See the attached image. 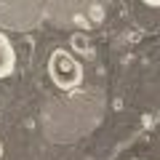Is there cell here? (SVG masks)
<instances>
[{"mask_svg": "<svg viewBox=\"0 0 160 160\" xmlns=\"http://www.w3.org/2000/svg\"><path fill=\"white\" fill-rule=\"evenodd\" d=\"M48 75H51V80L62 88V91H69V88H75L80 80H83V67L78 64V59L69 51L59 48V51H53L51 59H48Z\"/></svg>", "mask_w": 160, "mask_h": 160, "instance_id": "cell-1", "label": "cell"}, {"mask_svg": "<svg viewBox=\"0 0 160 160\" xmlns=\"http://www.w3.org/2000/svg\"><path fill=\"white\" fill-rule=\"evenodd\" d=\"M16 69V53L13 46L8 43V38L0 32V78H8V75Z\"/></svg>", "mask_w": 160, "mask_h": 160, "instance_id": "cell-2", "label": "cell"}, {"mask_svg": "<svg viewBox=\"0 0 160 160\" xmlns=\"http://www.w3.org/2000/svg\"><path fill=\"white\" fill-rule=\"evenodd\" d=\"M144 6H152V8H160V0H142Z\"/></svg>", "mask_w": 160, "mask_h": 160, "instance_id": "cell-3", "label": "cell"}, {"mask_svg": "<svg viewBox=\"0 0 160 160\" xmlns=\"http://www.w3.org/2000/svg\"><path fill=\"white\" fill-rule=\"evenodd\" d=\"M0 158H3V144H0Z\"/></svg>", "mask_w": 160, "mask_h": 160, "instance_id": "cell-4", "label": "cell"}]
</instances>
